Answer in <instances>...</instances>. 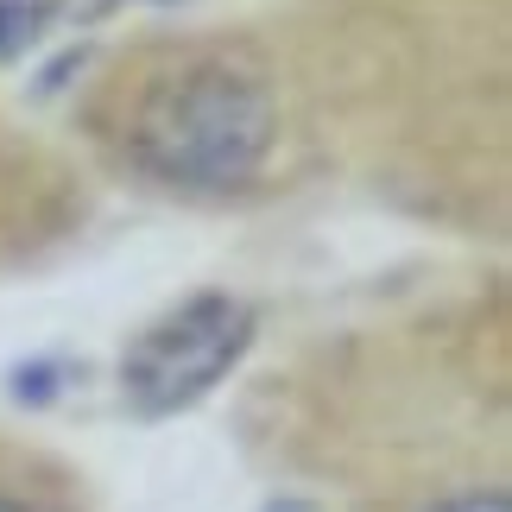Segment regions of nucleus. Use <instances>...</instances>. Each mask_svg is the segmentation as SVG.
Listing matches in <instances>:
<instances>
[{
    "label": "nucleus",
    "instance_id": "nucleus-3",
    "mask_svg": "<svg viewBox=\"0 0 512 512\" xmlns=\"http://www.w3.org/2000/svg\"><path fill=\"white\" fill-rule=\"evenodd\" d=\"M38 19H45V7L38 0H0V57H13L26 38L38 32Z\"/></svg>",
    "mask_w": 512,
    "mask_h": 512
},
{
    "label": "nucleus",
    "instance_id": "nucleus-7",
    "mask_svg": "<svg viewBox=\"0 0 512 512\" xmlns=\"http://www.w3.org/2000/svg\"><path fill=\"white\" fill-rule=\"evenodd\" d=\"M0 512H38V506H26V500H7V494H0Z\"/></svg>",
    "mask_w": 512,
    "mask_h": 512
},
{
    "label": "nucleus",
    "instance_id": "nucleus-5",
    "mask_svg": "<svg viewBox=\"0 0 512 512\" xmlns=\"http://www.w3.org/2000/svg\"><path fill=\"white\" fill-rule=\"evenodd\" d=\"M430 512H512V506H506V494H456V500H443Z\"/></svg>",
    "mask_w": 512,
    "mask_h": 512
},
{
    "label": "nucleus",
    "instance_id": "nucleus-6",
    "mask_svg": "<svg viewBox=\"0 0 512 512\" xmlns=\"http://www.w3.org/2000/svg\"><path fill=\"white\" fill-rule=\"evenodd\" d=\"M266 512H317V506H310V500H272Z\"/></svg>",
    "mask_w": 512,
    "mask_h": 512
},
{
    "label": "nucleus",
    "instance_id": "nucleus-4",
    "mask_svg": "<svg viewBox=\"0 0 512 512\" xmlns=\"http://www.w3.org/2000/svg\"><path fill=\"white\" fill-rule=\"evenodd\" d=\"M57 392V361H32V367H13V399L26 405H45Z\"/></svg>",
    "mask_w": 512,
    "mask_h": 512
},
{
    "label": "nucleus",
    "instance_id": "nucleus-2",
    "mask_svg": "<svg viewBox=\"0 0 512 512\" xmlns=\"http://www.w3.org/2000/svg\"><path fill=\"white\" fill-rule=\"evenodd\" d=\"M253 342V310L228 291H203V298L177 304L171 317L133 336L121 354V399L140 418H171L196 399H209L215 386L241 367Z\"/></svg>",
    "mask_w": 512,
    "mask_h": 512
},
{
    "label": "nucleus",
    "instance_id": "nucleus-1",
    "mask_svg": "<svg viewBox=\"0 0 512 512\" xmlns=\"http://www.w3.org/2000/svg\"><path fill=\"white\" fill-rule=\"evenodd\" d=\"M272 146V102L253 76L228 64H196L165 76L133 121V159L165 184L228 190L260 171Z\"/></svg>",
    "mask_w": 512,
    "mask_h": 512
}]
</instances>
